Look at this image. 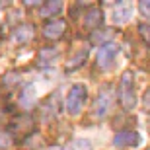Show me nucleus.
I'll return each mask as SVG.
<instances>
[{
  "instance_id": "1",
  "label": "nucleus",
  "mask_w": 150,
  "mask_h": 150,
  "mask_svg": "<svg viewBox=\"0 0 150 150\" xmlns=\"http://www.w3.org/2000/svg\"><path fill=\"white\" fill-rule=\"evenodd\" d=\"M119 101L125 111H131L137 105V94H134V74L125 72L119 82Z\"/></svg>"
},
{
  "instance_id": "2",
  "label": "nucleus",
  "mask_w": 150,
  "mask_h": 150,
  "mask_svg": "<svg viewBox=\"0 0 150 150\" xmlns=\"http://www.w3.org/2000/svg\"><path fill=\"white\" fill-rule=\"evenodd\" d=\"M88 100V90L84 84H74L72 88L68 90V96H67V111L70 115H80L84 109V103Z\"/></svg>"
},
{
  "instance_id": "3",
  "label": "nucleus",
  "mask_w": 150,
  "mask_h": 150,
  "mask_svg": "<svg viewBox=\"0 0 150 150\" xmlns=\"http://www.w3.org/2000/svg\"><path fill=\"white\" fill-rule=\"evenodd\" d=\"M111 103H113V88L109 84H105V86H101L100 94H98V98L94 101V107H92L94 117H98V119L105 117L109 113V109H111Z\"/></svg>"
},
{
  "instance_id": "4",
  "label": "nucleus",
  "mask_w": 150,
  "mask_h": 150,
  "mask_svg": "<svg viewBox=\"0 0 150 150\" xmlns=\"http://www.w3.org/2000/svg\"><path fill=\"white\" fill-rule=\"evenodd\" d=\"M117 53H119V45L117 43H103L100 47V51H98V57H96V61H98V67L100 68H109L113 64V61H115Z\"/></svg>"
},
{
  "instance_id": "5",
  "label": "nucleus",
  "mask_w": 150,
  "mask_h": 150,
  "mask_svg": "<svg viewBox=\"0 0 150 150\" xmlns=\"http://www.w3.org/2000/svg\"><path fill=\"white\" fill-rule=\"evenodd\" d=\"M133 16V4L131 2H117L113 6V12H111V20L113 23L117 25H123V23H127Z\"/></svg>"
},
{
  "instance_id": "6",
  "label": "nucleus",
  "mask_w": 150,
  "mask_h": 150,
  "mask_svg": "<svg viewBox=\"0 0 150 150\" xmlns=\"http://www.w3.org/2000/svg\"><path fill=\"white\" fill-rule=\"evenodd\" d=\"M64 31H67V22L64 20H53V22L43 25V37L49 39V41L61 39L64 35Z\"/></svg>"
},
{
  "instance_id": "7",
  "label": "nucleus",
  "mask_w": 150,
  "mask_h": 150,
  "mask_svg": "<svg viewBox=\"0 0 150 150\" xmlns=\"http://www.w3.org/2000/svg\"><path fill=\"white\" fill-rule=\"evenodd\" d=\"M140 142V134L134 131H121L113 137V144L117 148H125V146H139Z\"/></svg>"
},
{
  "instance_id": "8",
  "label": "nucleus",
  "mask_w": 150,
  "mask_h": 150,
  "mask_svg": "<svg viewBox=\"0 0 150 150\" xmlns=\"http://www.w3.org/2000/svg\"><path fill=\"white\" fill-rule=\"evenodd\" d=\"M103 22V14H101L100 8H90L86 14H84V25L88 29H98Z\"/></svg>"
},
{
  "instance_id": "9",
  "label": "nucleus",
  "mask_w": 150,
  "mask_h": 150,
  "mask_svg": "<svg viewBox=\"0 0 150 150\" xmlns=\"http://www.w3.org/2000/svg\"><path fill=\"white\" fill-rule=\"evenodd\" d=\"M61 10H62V2H59V0H49V2H45V4L41 6L39 14H41V18H51V16H57Z\"/></svg>"
},
{
  "instance_id": "10",
  "label": "nucleus",
  "mask_w": 150,
  "mask_h": 150,
  "mask_svg": "<svg viewBox=\"0 0 150 150\" xmlns=\"http://www.w3.org/2000/svg\"><path fill=\"white\" fill-rule=\"evenodd\" d=\"M31 37H33V28L31 25H22L14 31V41L16 43H28Z\"/></svg>"
},
{
  "instance_id": "11",
  "label": "nucleus",
  "mask_w": 150,
  "mask_h": 150,
  "mask_svg": "<svg viewBox=\"0 0 150 150\" xmlns=\"http://www.w3.org/2000/svg\"><path fill=\"white\" fill-rule=\"evenodd\" d=\"M86 59H88V49H80L76 55L67 62V70H76L78 67H82V64H84Z\"/></svg>"
},
{
  "instance_id": "12",
  "label": "nucleus",
  "mask_w": 150,
  "mask_h": 150,
  "mask_svg": "<svg viewBox=\"0 0 150 150\" xmlns=\"http://www.w3.org/2000/svg\"><path fill=\"white\" fill-rule=\"evenodd\" d=\"M37 57H39V62H41V64H51V62L59 57V51H57L55 47H45V49L39 51Z\"/></svg>"
},
{
  "instance_id": "13",
  "label": "nucleus",
  "mask_w": 150,
  "mask_h": 150,
  "mask_svg": "<svg viewBox=\"0 0 150 150\" xmlns=\"http://www.w3.org/2000/svg\"><path fill=\"white\" fill-rule=\"evenodd\" d=\"M62 150H92V144H90V140L76 139V140H72L70 144H67Z\"/></svg>"
},
{
  "instance_id": "14",
  "label": "nucleus",
  "mask_w": 150,
  "mask_h": 150,
  "mask_svg": "<svg viewBox=\"0 0 150 150\" xmlns=\"http://www.w3.org/2000/svg\"><path fill=\"white\" fill-rule=\"evenodd\" d=\"M139 33H140V37L144 39V43L150 47V23H142V25H139Z\"/></svg>"
},
{
  "instance_id": "15",
  "label": "nucleus",
  "mask_w": 150,
  "mask_h": 150,
  "mask_svg": "<svg viewBox=\"0 0 150 150\" xmlns=\"http://www.w3.org/2000/svg\"><path fill=\"white\" fill-rule=\"evenodd\" d=\"M139 12H140V16H144V18L150 20V0H140Z\"/></svg>"
},
{
  "instance_id": "16",
  "label": "nucleus",
  "mask_w": 150,
  "mask_h": 150,
  "mask_svg": "<svg viewBox=\"0 0 150 150\" xmlns=\"http://www.w3.org/2000/svg\"><path fill=\"white\" fill-rule=\"evenodd\" d=\"M31 94H33V88L25 90V94L22 96V103H23V105H31V101H33V96H31Z\"/></svg>"
},
{
  "instance_id": "17",
  "label": "nucleus",
  "mask_w": 150,
  "mask_h": 150,
  "mask_svg": "<svg viewBox=\"0 0 150 150\" xmlns=\"http://www.w3.org/2000/svg\"><path fill=\"white\" fill-rule=\"evenodd\" d=\"M6 144H8V137L4 133H0V148H4Z\"/></svg>"
}]
</instances>
